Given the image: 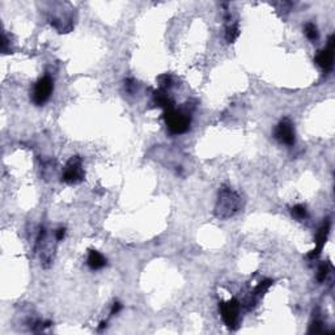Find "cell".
I'll list each match as a JSON object with an SVG mask.
<instances>
[{
	"label": "cell",
	"mask_w": 335,
	"mask_h": 335,
	"mask_svg": "<svg viewBox=\"0 0 335 335\" xmlns=\"http://www.w3.org/2000/svg\"><path fill=\"white\" fill-rule=\"evenodd\" d=\"M240 207H241L240 195L228 186H221L215 206V216L220 220H227L234 216L240 211Z\"/></svg>",
	"instance_id": "cell-1"
},
{
	"label": "cell",
	"mask_w": 335,
	"mask_h": 335,
	"mask_svg": "<svg viewBox=\"0 0 335 335\" xmlns=\"http://www.w3.org/2000/svg\"><path fill=\"white\" fill-rule=\"evenodd\" d=\"M164 119H165L168 130L174 135L187 133L190 124H191V117L189 113L176 110L174 107L170 110L164 111Z\"/></svg>",
	"instance_id": "cell-2"
},
{
	"label": "cell",
	"mask_w": 335,
	"mask_h": 335,
	"mask_svg": "<svg viewBox=\"0 0 335 335\" xmlns=\"http://www.w3.org/2000/svg\"><path fill=\"white\" fill-rule=\"evenodd\" d=\"M84 178H85V172L83 168V160L79 156H72L63 169L62 181L68 185H76L83 182Z\"/></svg>",
	"instance_id": "cell-3"
},
{
	"label": "cell",
	"mask_w": 335,
	"mask_h": 335,
	"mask_svg": "<svg viewBox=\"0 0 335 335\" xmlns=\"http://www.w3.org/2000/svg\"><path fill=\"white\" fill-rule=\"evenodd\" d=\"M54 91V83L50 76H44L41 77L37 83L34 84L33 93H31V101L34 102L37 106L45 105L51 97V93Z\"/></svg>",
	"instance_id": "cell-4"
},
{
	"label": "cell",
	"mask_w": 335,
	"mask_h": 335,
	"mask_svg": "<svg viewBox=\"0 0 335 335\" xmlns=\"http://www.w3.org/2000/svg\"><path fill=\"white\" fill-rule=\"evenodd\" d=\"M240 303L236 299H230L228 301H223L219 305L220 314L223 321L228 329L234 330L237 327L238 320H240Z\"/></svg>",
	"instance_id": "cell-5"
},
{
	"label": "cell",
	"mask_w": 335,
	"mask_h": 335,
	"mask_svg": "<svg viewBox=\"0 0 335 335\" xmlns=\"http://www.w3.org/2000/svg\"><path fill=\"white\" fill-rule=\"evenodd\" d=\"M275 139L278 141H280L282 144H286V146H293L296 141V134H295V127H293V123L288 118L282 119L278 123L276 128H275Z\"/></svg>",
	"instance_id": "cell-6"
},
{
	"label": "cell",
	"mask_w": 335,
	"mask_h": 335,
	"mask_svg": "<svg viewBox=\"0 0 335 335\" xmlns=\"http://www.w3.org/2000/svg\"><path fill=\"white\" fill-rule=\"evenodd\" d=\"M334 35L329 37L327 41L326 49L318 51L317 57H316V62L323 71H330L334 64Z\"/></svg>",
	"instance_id": "cell-7"
},
{
	"label": "cell",
	"mask_w": 335,
	"mask_h": 335,
	"mask_svg": "<svg viewBox=\"0 0 335 335\" xmlns=\"http://www.w3.org/2000/svg\"><path fill=\"white\" fill-rule=\"evenodd\" d=\"M330 220L329 219H326L325 220V223L322 224V227L318 229V233L317 236H316V247H314L313 250L310 251L308 254V257L310 258V259H313V258H317L320 254H321L322 249H323V246H325V244H326L327 241V237H329V233H330Z\"/></svg>",
	"instance_id": "cell-8"
},
{
	"label": "cell",
	"mask_w": 335,
	"mask_h": 335,
	"mask_svg": "<svg viewBox=\"0 0 335 335\" xmlns=\"http://www.w3.org/2000/svg\"><path fill=\"white\" fill-rule=\"evenodd\" d=\"M224 18L227 21V25H225V41L228 44H233L234 41L240 37V25H238L237 21H232V16H230V12L228 9L225 11Z\"/></svg>",
	"instance_id": "cell-9"
},
{
	"label": "cell",
	"mask_w": 335,
	"mask_h": 335,
	"mask_svg": "<svg viewBox=\"0 0 335 335\" xmlns=\"http://www.w3.org/2000/svg\"><path fill=\"white\" fill-rule=\"evenodd\" d=\"M89 269L91 270H101L106 266V258L97 250H89L88 259H87Z\"/></svg>",
	"instance_id": "cell-10"
},
{
	"label": "cell",
	"mask_w": 335,
	"mask_h": 335,
	"mask_svg": "<svg viewBox=\"0 0 335 335\" xmlns=\"http://www.w3.org/2000/svg\"><path fill=\"white\" fill-rule=\"evenodd\" d=\"M153 100L154 102L160 106V107H163L164 111L170 110V109L174 107V102H173V100L168 96L167 93H165V91H163V89H160V91H154Z\"/></svg>",
	"instance_id": "cell-11"
},
{
	"label": "cell",
	"mask_w": 335,
	"mask_h": 335,
	"mask_svg": "<svg viewBox=\"0 0 335 335\" xmlns=\"http://www.w3.org/2000/svg\"><path fill=\"white\" fill-rule=\"evenodd\" d=\"M304 30H305V35L308 37L309 41L314 42V41L318 40L320 34H318V29L317 27H316V24H314V22H308V24L305 25Z\"/></svg>",
	"instance_id": "cell-12"
},
{
	"label": "cell",
	"mask_w": 335,
	"mask_h": 335,
	"mask_svg": "<svg viewBox=\"0 0 335 335\" xmlns=\"http://www.w3.org/2000/svg\"><path fill=\"white\" fill-rule=\"evenodd\" d=\"M273 280L271 279H265L263 282H260L258 286L256 287V289H254V297L256 296H263L266 293V292L269 291V288L271 286H273Z\"/></svg>",
	"instance_id": "cell-13"
},
{
	"label": "cell",
	"mask_w": 335,
	"mask_h": 335,
	"mask_svg": "<svg viewBox=\"0 0 335 335\" xmlns=\"http://www.w3.org/2000/svg\"><path fill=\"white\" fill-rule=\"evenodd\" d=\"M330 273V265L327 262H322L320 267H318V273H317V280L320 283H323L326 280L327 275Z\"/></svg>",
	"instance_id": "cell-14"
},
{
	"label": "cell",
	"mask_w": 335,
	"mask_h": 335,
	"mask_svg": "<svg viewBox=\"0 0 335 335\" xmlns=\"http://www.w3.org/2000/svg\"><path fill=\"white\" fill-rule=\"evenodd\" d=\"M292 215L296 217V219H299V220H301V219H305V217L308 216V211H306V207L305 206H303V204H296V206H293L291 210Z\"/></svg>",
	"instance_id": "cell-15"
},
{
	"label": "cell",
	"mask_w": 335,
	"mask_h": 335,
	"mask_svg": "<svg viewBox=\"0 0 335 335\" xmlns=\"http://www.w3.org/2000/svg\"><path fill=\"white\" fill-rule=\"evenodd\" d=\"M159 84H160V88L163 89V91H167V89H169L173 85L172 76L168 75V74L161 75L159 77Z\"/></svg>",
	"instance_id": "cell-16"
},
{
	"label": "cell",
	"mask_w": 335,
	"mask_h": 335,
	"mask_svg": "<svg viewBox=\"0 0 335 335\" xmlns=\"http://www.w3.org/2000/svg\"><path fill=\"white\" fill-rule=\"evenodd\" d=\"M318 334V333H323V326H322V322L320 320H314V322L310 325V329H309V334Z\"/></svg>",
	"instance_id": "cell-17"
},
{
	"label": "cell",
	"mask_w": 335,
	"mask_h": 335,
	"mask_svg": "<svg viewBox=\"0 0 335 335\" xmlns=\"http://www.w3.org/2000/svg\"><path fill=\"white\" fill-rule=\"evenodd\" d=\"M124 87H126V91H127L128 93H133L134 92V88L137 87L135 85V80L134 79H127L126 81H124Z\"/></svg>",
	"instance_id": "cell-18"
},
{
	"label": "cell",
	"mask_w": 335,
	"mask_h": 335,
	"mask_svg": "<svg viewBox=\"0 0 335 335\" xmlns=\"http://www.w3.org/2000/svg\"><path fill=\"white\" fill-rule=\"evenodd\" d=\"M64 237H66V228H64V227L58 228L57 232H55V238H57L58 241H62Z\"/></svg>",
	"instance_id": "cell-19"
},
{
	"label": "cell",
	"mask_w": 335,
	"mask_h": 335,
	"mask_svg": "<svg viewBox=\"0 0 335 335\" xmlns=\"http://www.w3.org/2000/svg\"><path fill=\"white\" fill-rule=\"evenodd\" d=\"M121 309H122V304H121L119 301H114V304H113V306H111L110 314H111V316H115V314H118L119 312H121Z\"/></svg>",
	"instance_id": "cell-20"
},
{
	"label": "cell",
	"mask_w": 335,
	"mask_h": 335,
	"mask_svg": "<svg viewBox=\"0 0 335 335\" xmlns=\"http://www.w3.org/2000/svg\"><path fill=\"white\" fill-rule=\"evenodd\" d=\"M104 329H106V321H102L101 323H100V326H98V330L100 331L104 330Z\"/></svg>",
	"instance_id": "cell-21"
}]
</instances>
